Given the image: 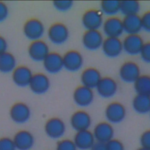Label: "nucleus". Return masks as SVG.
I'll use <instances>...</instances> for the list:
<instances>
[{
    "label": "nucleus",
    "mask_w": 150,
    "mask_h": 150,
    "mask_svg": "<svg viewBox=\"0 0 150 150\" xmlns=\"http://www.w3.org/2000/svg\"><path fill=\"white\" fill-rule=\"evenodd\" d=\"M126 116L125 106L118 101L109 103L105 109V117L110 124H118L121 122Z\"/></svg>",
    "instance_id": "0eeeda50"
},
{
    "label": "nucleus",
    "mask_w": 150,
    "mask_h": 150,
    "mask_svg": "<svg viewBox=\"0 0 150 150\" xmlns=\"http://www.w3.org/2000/svg\"><path fill=\"white\" fill-rule=\"evenodd\" d=\"M15 148L18 150H30L34 145V137L32 134L25 129L18 131L12 139Z\"/></svg>",
    "instance_id": "412c9836"
},
{
    "label": "nucleus",
    "mask_w": 150,
    "mask_h": 150,
    "mask_svg": "<svg viewBox=\"0 0 150 150\" xmlns=\"http://www.w3.org/2000/svg\"><path fill=\"white\" fill-rule=\"evenodd\" d=\"M103 32L107 38H118L124 33L122 19L115 16L108 17L104 20Z\"/></svg>",
    "instance_id": "9b49d317"
},
{
    "label": "nucleus",
    "mask_w": 150,
    "mask_h": 150,
    "mask_svg": "<svg viewBox=\"0 0 150 150\" xmlns=\"http://www.w3.org/2000/svg\"><path fill=\"white\" fill-rule=\"evenodd\" d=\"M149 116H150V111H149Z\"/></svg>",
    "instance_id": "a19ab883"
},
{
    "label": "nucleus",
    "mask_w": 150,
    "mask_h": 150,
    "mask_svg": "<svg viewBox=\"0 0 150 150\" xmlns=\"http://www.w3.org/2000/svg\"><path fill=\"white\" fill-rule=\"evenodd\" d=\"M56 150H77V148L73 140L63 139L57 142Z\"/></svg>",
    "instance_id": "7c9ffc66"
},
{
    "label": "nucleus",
    "mask_w": 150,
    "mask_h": 150,
    "mask_svg": "<svg viewBox=\"0 0 150 150\" xmlns=\"http://www.w3.org/2000/svg\"><path fill=\"white\" fill-rule=\"evenodd\" d=\"M94 98L93 89L81 85L76 87L73 93V100L79 107H86L92 104Z\"/></svg>",
    "instance_id": "ddd939ff"
},
{
    "label": "nucleus",
    "mask_w": 150,
    "mask_h": 150,
    "mask_svg": "<svg viewBox=\"0 0 150 150\" xmlns=\"http://www.w3.org/2000/svg\"><path fill=\"white\" fill-rule=\"evenodd\" d=\"M139 55L144 62L150 64V41L144 42Z\"/></svg>",
    "instance_id": "473e14b6"
},
{
    "label": "nucleus",
    "mask_w": 150,
    "mask_h": 150,
    "mask_svg": "<svg viewBox=\"0 0 150 150\" xmlns=\"http://www.w3.org/2000/svg\"><path fill=\"white\" fill-rule=\"evenodd\" d=\"M42 63L45 70L49 74H57L63 69L62 56L56 52H50Z\"/></svg>",
    "instance_id": "f3484780"
},
{
    "label": "nucleus",
    "mask_w": 150,
    "mask_h": 150,
    "mask_svg": "<svg viewBox=\"0 0 150 150\" xmlns=\"http://www.w3.org/2000/svg\"><path fill=\"white\" fill-rule=\"evenodd\" d=\"M0 150H16L12 139L7 137L0 138Z\"/></svg>",
    "instance_id": "2f4dec72"
},
{
    "label": "nucleus",
    "mask_w": 150,
    "mask_h": 150,
    "mask_svg": "<svg viewBox=\"0 0 150 150\" xmlns=\"http://www.w3.org/2000/svg\"><path fill=\"white\" fill-rule=\"evenodd\" d=\"M97 94L102 98H110L115 95L118 90L117 81L111 77H101L96 87Z\"/></svg>",
    "instance_id": "2eb2a0df"
},
{
    "label": "nucleus",
    "mask_w": 150,
    "mask_h": 150,
    "mask_svg": "<svg viewBox=\"0 0 150 150\" xmlns=\"http://www.w3.org/2000/svg\"><path fill=\"white\" fill-rule=\"evenodd\" d=\"M103 22V15L98 9H88L81 17L82 25L86 30H99L102 28Z\"/></svg>",
    "instance_id": "7ed1b4c3"
},
{
    "label": "nucleus",
    "mask_w": 150,
    "mask_h": 150,
    "mask_svg": "<svg viewBox=\"0 0 150 150\" xmlns=\"http://www.w3.org/2000/svg\"><path fill=\"white\" fill-rule=\"evenodd\" d=\"M122 22L124 32L127 35L139 34L142 29L141 16L138 14L124 16Z\"/></svg>",
    "instance_id": "b1692460"
},
{
    "label": "nucleus",
    "mask_w": 150,
    "mask_h": 150,
    "mask_svg": "<svg viewBox=\"0 0 150 150\" xmlns=\"http://www.w3.org/2000/svg\"><path fill=\"white\" fill-rule=\"evenodd\" d=\"M100 71L94 67L85 69L81 73L80 81L81 85L90 88H96L101 79Z\"/></svg>",
    "instance_id": "5701e85b"
},
{
    "label": "nucleus",
    "mask_w": 150,
    "mask_h": 150,
    "mask_svg": "<svg viewBox=\"0 0 150 150\" xmlns=\"http://www.w3.org/2000/svg\"><path fill=\"white\" fill-rule=\"evenodd\" d=\"M74 2L72 1H54L53 6L56 10L59 12H67L73 6Z\"/></svg>",
    "instance_id": "c756f323"
},
{
    "label": "nucleus",
    "mask_w": 150,
    "mask_h": 150,
    "mask_svg": "<svg viewBox=\"0 0 150 150\" xmlns=\"http://www.w3.org/2000/svg\"><path fill=\"white\" fill-rule=\"evenodd\" d=\"M23 33L24 36L32 42L41 40L45 33V27L39 19L30 18L25 22Z\"/></svg>",
    "instance_id": "f257e3e1"
},
{
    "label": "nucleus",
    "mask_w": 150,
    "mask_h": 150,
    "mask_svg": "<svg viewBox=\"0 0 150 150\" xmlns=\"http://www.w3.org/2000/svg\"><path fill=\"white\" fill-rule=\"evenodd\" d=\"M30 116V109L25 103H15L10 108L9 117L12 121L16 124H23L28 122Z\"/></svg>",
    "instance_id": "39448f33"
},
{
    "label": "nucleus",
    "mask_w": 150,
    "mask_h": 150,
    "mask_svg": "<svg viewBox=\"0 0 150 150\" xmlns=\"http://www.w3.org/2000/svg\"><path fill=\"white\" fill-rule=\"evenodd\" d=\"M73 141L77 149L88 150L94 144L95 138L93 132L88 129H86L77 131Z\"/></svg>",
    "instance_id": "4be33fe9"
},
{
    "label": "nucleus",
    "mask_w": 150,
    "mask_h": 150,
    "mask_svg": "<svg viewBox=\"0 0 150 150\" xmlns=\"http://www.w3.org/2000/svg\"><path fill=\"white\" fill-rule=\"evenodd\" d=\"M101 49L105 56L109 58L118 57L123 51L122 41L118 38H106L104 39Z\"/></svg>",
    "instance_id": "aec40b11"
},
{
    "label": "nucleus",
    "mask_w": 150,
    "mask_h": 150,
    "mask_svg": "<svg viewBox=\"0 0 150 150\" xmlns=\"http://www.w3.org/2000/svg\"><path fill=\"white\" fill-rule=\"evenodd\" d=\"M132 107L138 114H146L149 113L150 111V97L137 94L132 99Z\"/></svg>",
    "instance_id": "393cba45"
},
{
    "label": "nucleus",
    "mask_w": 150,
    "mask_h": 150,
    "mask_svg": "<svg viewBox=\"0 0 150 150\" xmlns=\"http://www.w3.org/2000/svg\"><path fill=\"white\" fill-rule=\"evenodd\" d=\"M49 40L53 45H62L65 43L69 38V30L66 25L56 22L50 26L47 30Z\"/></svg>",
    "instance_id": "f03ea898"
},
{
    "label": "nucleus",
    "mask_w": 150,
    "mask_h": 150,
    "mask_svg": "<svg viewBox=\"0 0 150 150\" xmlns=\"http://www.w3.org/2000/svg\"><path fill=\"white\" fill-rule=\"evenodd\" d=\"M44 130L46 135L50 138L57 139L62 138L66 132V125L59 117H52L45 124Z\"/></svg>",
    "instance_id": "6e6552de"
},
{
    "label": "nucleus",
    "mask_w": 150,
    "mask_h": 150,
    "mask_svg": "<svg viewBox=\"0 0 150 150\" xmlns=\"http://www.w3.org/2000/svg\"><path fill=\"white\" fill-rule=\"evenodd\" d=\"M49 53L47 43L42 39L32 42L28 48L29 58L35 62H42Z\"/></svg>",
    "instance_id": "1a4fd4ad"
},
{
    "label": "nucleus",
    "mask_w": 150,
    "mask_h": 150,
    "mask_svg": "<svg viewBox=\"0 0 150 150\" xmlns=\"http://www.w3.org/2000/svg\"><path fill=\"white\" fill-rule=\"evenodd\" d=\"M133 84L137 94L150 97V75L141 74Z\"/></svg>",
    "instance_id": "bb28decb"
},
{
    "label": "nucleus",
    "mask_w": 150,
    "mask_h": 150,
    "mask_svg": "<svg viewBox=\"0 0 150 150\" xmlns=\"http://www.w3.org/2000/svg\"><path fill=\"white\" fill-rule=\"evenodd\" d=\"M91 122L90 115L84 110H77L74 112L70 118V125L76 131L88 129Z\"/></svg>",
    "instance_id": "dca6fc26"
},
{
    "label": "nucleus",
    "mask_w": 150,
    "mask_h": 150,
    "mask_svg": "<svg viewBox=\"0 0 150 150\" xmlns=\"http://www.w3.org/2000/svg\"><path fill=\"white\" fill-rule=\"evenodd\" d=\"M142 29L145 32L150 33V11L145 12L141 16Z\"/></svg>",
    "instance_id": "c9c22d12"
},
{
    "label": "nucleus",
    "mask_w": 150,
    "mask_h": 150,
    "mask_svg": "<svg viewBox=\"0 0 150 150\" xmlns=\"http://www.w3.org/2000/svg\"><path fill=\"white\" fill-rule=\"evenodd\" d=\"M137 150H149V149H146V148H143V147H141V148H138Z\"/></svg>",
    "instance_id": "ea45409f"
},
{
    "label": "nucleus",
    "mask_w": 150,
    "mask_h": 150,
    "mask_svg": "<svg viewBox=\"0 0 150 150\" xmlns=\"http://www.w3.org/2000/svg\"><path fill=\"white\" fill-rule=\"evenodd\" d=\"M90 150H106L105 144L100 142H95Z\"/></svg>",
    "instance_id": "58836bf2"
},
{
    "label": "nucleus",
    "mask_w": 150,
    "mask_h": 150,
    "mask_svg": "<svg viewBox=\"0 0 150 150\" xmlns=\"http://www.w3.org/2000/svg\"><path fill=\"white\" fill-rule=\"evenodd\" d=\"M8 47V44L7 40L4 36L0 35V54L7 52Z\"/></svg>",
    "instance_id": "4c0bfd02"
},
{
    "label": "nucleus",
    "mask_w": 150,
    "mask_h": 150,
    "mask_svg": "<svg viewBox=\"0 0 150 150\" xmlns=\"http://www.w3.org/2000/svg\"><path fill=\"white\" fill-rule=\"evenodd\" d=\"M104 38L99 30H90L84 32L81 42L84 47L90 51H95L101 48Z\"/></svg>",
    "instance_id": "9d476101"
},
{
    "label": "nucleus",
    "mask_w": 150,
    "mask_h": 150,
    "mask_svg": "<svg viewBox=\"0 0 150 150\" xmlns=\"http://www.w3.org/2000/svg\"><path fill=\"white\" fill-rule=\"evenodd\" d=\"M9 8L4 2L0 1V23L5 21L9 16Z\"/></svg>",
    "instance_id": "e433bc0d"
},
{
    "label": "nucleus",
    "mask_w": 150,
    "mask_h": 150,
    "mask_svg": "<svg viewBox=\"0 0 150 150\" xmlns=\"http://www.w3.org/2000/svg\"><path fill=\"white\" fill-rule=\"evenodd\" d=\"M123 51L131 56L139 54L144 44L142 38L139 34L127 35L122 41Z\"/></svg>",
    "instance_id": "4468645a"
},
{
    "label": "nucleus",
    "mask_w": 150,
    "mask_h": 150,
    "mask_svg": "<svg viewBox=\"0 0 150 150\" xmlns=\"http://www.w3.org/2000/svg\"><path fill=\"white\" fill-rule=\"evenodd\" d=\"M17 67L15 56L9 52L0 54V72L4 74L12 73Z\"/></svg>",
    "instance_id": "a878e982"
},
{
    "label": "nucleus",
    "mask_w": 150,
    "mask_h": 150,
    "mask_svg": "<svg viewBox=\"0 0 150 150\" xmlns=\"http://www.w3.org/2000/svg\"><path fill=\"white\" fill-rule=\"evenodd\" d=\"M106 150H125L124 146L121 141L117 139H112L105 143Z\"/></svg>",
    "instance_id": "72a5a7b5"
},
{
    "label": "nucleus",
    "mask_w": 150,
    "mask_h": 150,
    "mask_svg": "<svg viewBox=\"0 0 150 150\" xmlns=\"http://www.w3.org/2000/svg\"><path fill=\"white\" fill-rule=\"evenodd\" d=\"M31 69L26 66H17L12 73V80L13 83L19 87H28L33 76Z\"/></svg>",
    "instance_id": "a211bd4d"
},
{
    "label": "nucleus",
    "mask_w": 150,
    "mask_h": 150,
    "mask_svg": "<svg viewBox=\"0 0 150 150\" xmlns=\"http://www.w3.org/2000/svg\"><path fill=\"white\" fill-rule=\"evenodd\" d=\"M118 74L122 81L127 83H134L141 75L140 67L137 63L128 60L121 65Z\"/></svg>",
    "instance_id": "20e7f679"
},
{
    "label": "nucleus",
    "mask_w": 150,
    "mask_h": 150,
    "mask_svg": "<svg viewBox=\"0 0 150 150\" xmlns=\"http://www.w3.org/2000/svg\"><path fill=\"white\" fill-rule=\"evenodd\" d=\"M141 146L150 150V129L144 131L140 137Z\"/></svg>",
    "instance_id": "f704fd0d"
},
{
    "label": "nucleus",
    "mask_w": 150,
    "mask_h": 150,
    "mask_svg": "<svg viewBox=\"0 0 150 150\" xmlns=\"http://www.w3.org/2000/svg\"><path fill=\"white\" fill-rule=\"evenodd\" d=\"M93 134L96 141L105 144L113 139L114 129L111 124L106 121H101L96 125Z\"/></svg>",
    "instance_id": "6ab92c4d"
},
{
    "label": "nucleus",
    "mask_w": 150,
    "mask_h": 150,
    "mask_svg": "<svg viewBox=\"0 0 150 150\" xmlns=\"http://www.w3.org/2000/svg\"><path fill=\"white\" fill-rule=\"evenodd\" d=\"M140 8V4L137 1H120V12L124 16L137 15Z\"/></svg>",
    "instance_id": "c85d7f7f"
},
{
    "label": "nucleus",
    "mask_w": 150,
    "mask_h": 150,
    "mask_svg": "<svg viewBox=\"0 0 150 150\" xmlns=\"http://www.w3.org/2000/svg\"><path fill=\"white\" fill-rule=\"evenodd\" d=\"M62 57L63 68L68 71H78L83 66L84 59L83 55L77 50H69L62 56Z\"/></svg>",
    "instance_id": "423d86ee"
},
{
    "label": "nucleus",
    "mask_w": 150,
    "mask_h": 150,
    "mask_svg": "<svg viewBox=\"0 0 150 150\" xmlns=\"http://www.w3.org/2000/svg\"><path fill=\"white\" fill-rule=\"evenodd\" d=\"M28 87L33 94L43 95L49 91L50 87V80L46 74L37 73L33 74Z\"/></svg>",
    "instance_id": "f8f14e48"
},
{
    "label": "nucleus",
    "mask_w": 150,
    "mask_h": 150,
    "mask_svg": "<svg viewBox=\"0 0 150 150\" xmlns=\"http://www.w3.org/2000/svg\"><path fill=\"white\" fill-rule=\"evenodd\" d=\"M103 15L108 17L115 16L120 12V1H102L100 2V10Z\"/></svg>",
    "instance_id": "cd10ccee"
}]
</instances>
